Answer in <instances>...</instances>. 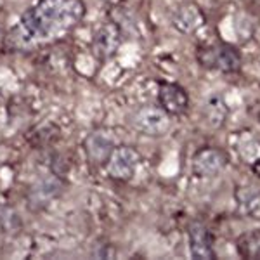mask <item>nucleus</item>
I'll return each instance as SVG.
<instances>
[{"instance_id":"1","label":"nucleus","mask_w":260,"mask_h":260,"mask_svg":"<svg viewBox=\"0 0 260 260\" xmlns=\"http://www.w3.org/2000/svg\"><path fill=\"white\" fill-rule=\"evenodd\" d=\"M85 16L82 0H39L16 21L6 37L11 50H30L59 40L73 30Z\"/></svg>"},{"instance_id":"2","label":"nucleus","mask_w":260,"mask_h":260,"mask_svg":"<svg viewBox=\"0 0 260 260\" xmlns=\"http://www.w3.org/2000/svg\"><path fill=\"white\" fill-rule=\"evenodd\" d=\"M172 115H169L163 108L158 106H142L130 115V125L142 136L161 137L172 127Z\"/></svg>"},{"instance_id":"3","label":"nucleus","mask_w":260,"mask_h":260,"mask_svg":"<svg viewBox=\"0 0 260 260\" xmlns=\"http://www.w3.org/2000/svg\"><path fill=\"white\" fill-rule=\"evenodd\" d=\"M141 163V154L130 146H115L108 161L104 163L106 175L118 182H128L136 175Z\"/></svg>"},{"instance_id":"4","label":"nucleus","mask_w":260,"mask_h":260,"mask_svg":"<svg viewBox=\"0 0 260 260\" xmlns=\"http://www.w3.org/2000/svg\"><path fill=\"white\" fill-rule=\"evenodd\" d=\"M198 59L207 68H213L219 71H231L240 70L241 66V56L233 45L228 44H215L210 47H205L198 52Z\"/></svg>"},{"instance_id":"5","label":"nucleus","mask_w":260,"mask_h":260,"mask_svg":"<svg viewBox=\"0 0 260 260\" xmlns=\"http://www.w3.org/2000/svg\"><path fill=\"white\" fill-rule=\"evenodd\" d=\"M228 165V158L217 148H201L192 156V172L198 177H215Z\"/></svg>"},{"instance_id":"6","label":"nucleus","mask_w":260,"mask_h":260,"mask_svg":"<svg viewBox=\"0 0 260 260\" xmlns=\"http://www.w3.org/2000/svg\"><path fill=\"white\" fill-rule=\"evenodd\" d=\"M187 241H189V253L196 260H212L215 258V251L212 246L210 231L203 222H192L187 231Z\"/></svg>"},{"instance_id":"7","label":"nucleus","mask_w":260,"mask_h":260,"mask_svg":"<svg viewBox=\"0 0 260 260\" xmlns=\"http://www.w3.org/2000/svg\"><path fill=\"white\" fill-rule=\"evenodd\" d=\"M158 103L172 116H179L187 111L189 95L177 83H160L158 87Z\"/></svg>"},{"instance_id":"8","label":"nucleus","mask_w":260,"mask_h":260,"mask_svg":"<svg viewBox=\"0 0 260 260\" xmlns=\"http://www.w3.org/2000/svg\"><path fill=\"white\" fill-rule=\"evenodd\" d=\"M172 24H174L175 30H179L184 35H191L205 24V14L196 4H180L172 14Z\"/></svg>"},{"instance_id":"9","label":"nucleus","mask_w":260,"mask_h":260,"mask_svg":"<svg viewBox=\"0 0 260 260\" xmlns=\"http://www.w3.org/2000/svg\"><path fill=\"white\" fill-rule=\"evenodd\" d=\"M113 149H115V142L106 130H95L85 141L87 156H89L90 163H95V165H104Z\"/></svg>"},{"instance_id":"10","label":"nucleus","mask_w":260,"mask_h":260,"mask_svg":"<svg viewBox=\"0 0 260 260\" xmlns=\"http://www.w3.org/2000/svg\"><path fill=\"white\" fill-rule=\"evenodd\" d=\"M62 187H64V184L59 179L52 177V175L39 180V184L35 187H31L30 191V205L37 210L47 207L50 201L56 200L61 194Z\"/></svg>"},{"instance_id":"11","label":"nucleus","mask_w":260,"mask_h":260,"mask_svg":"<svg viewBox=\"0 0 260 260\" xmlns=\"http://www.w3.org/2000/svg\"><path fill=\"white\" fill-rule=\"evenodd\" d=\"M120 45V30L115 23H104L94 37V47L99 57L108 59Z\"/></svg>"},{"instance_id":"12","label":"nucleus","mask_w":260,"mask_h":260,"mask_svg":"<svg viewBox=\"0 0 260 260\" xmlns=\"http://www.w3.org/2000/svg\"><path fill=\"white\" fill-rule=\"evenodd\" d=\"M236 250L243 258L260 260V229L241 234L236 241Z\"/></svg>"},{"instance_id":"13","label":"nucleus","mask_w":260,"mask_h":260,"mask_svg":"<svg viewBox=\"0 0 260 260\" xmlns=\"http://www.w3.org/2000/svg\"><path fill=\"white\" fill-rule=\"evenodd\" d=\"M236 200L240 203V207L246 213H251L260 208V191L258 187L248 186V187H240L236 191Z\"/></svg>"},{"instance_id":"14","label":"nucleus","mask_w":260,"mask_h":260,"mask_svg":"<svg viewBox=\"0 0 260 260\" xmlns=\"http://www.w3.org/2000/svg\"><path fill=\"white\" fill-rule=\"evenodd\" d=\"M251 115L255 116V120L260 123V104H255L253 108H251Z\"/></svg>"}]
</instances>
